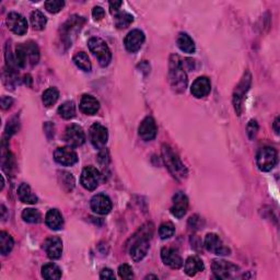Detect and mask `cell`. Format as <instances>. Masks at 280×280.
<instances>
[{"label":"cell","mask_w":280,"mask_h":280,"mask_svg":"<svg viewBox=\"0 0 280 280\" xmlns=\"http://www.w3.org/2000/svg\"><path fill=\"white\" fill-rule=\"evenodd\" d=\"M169 81L171 87L177 92H184L187 87V76L183 68L181 58L178 55H172L170 58Z\"/></svg>","instance_id":"obj_1"},{"label":"cell","mask_w":280,"mask_h":280,"mask_svg":"<svg viewBox=\"0 0 280 280\" xmlns=\"http://www.w3.org/2000/svg\"><path fill=\"white\" fill-rule=\"evenodd\" d=\"M162 156L165 165H167V168L174 178H177L178 179H184L187 177V170L185 168V165L182 163L178 155L168 145H164L162 147Z\"/></svg>","instance_id":"obj_2"},{"label":"cell","mask_w":280,"mask_h":280,"mask_svg":"<svg viewBox=\"0 0 280 280\" xmlns=\"http://www.w3.org/2000/svg\"><path fill=\"white\" fill-rule=\"evenodd\" d=\"M88 46L90 51H91V53L97 57L99 64L101 65L102 67H106V66L111 63V50L102 39H100V37H91V39L88 41Z\"/></svg>","instance_id":"obj_3"},{"label":"cell","mask_w":280,"mask_h":280,"mask_svg":"<svg viewBox=\"0 0 280 280\" xmlns=\"http://www.w3.org/2000/svg\"><path fill=\"white\" fill-rule=\"evenodd\" d=\"M212 273L218 279H234L239 275V267L224 259H216L211 265Z\"/></svg>","instance_id":"obj_4"},{"label":"cell","mask_w":280,"mask_h":280,"mask_svg":"<svg viewBox=\"0 0 280 280\" xmlns=\"http://www.w3.org/2000/svg\"><path fill=\"white\" fill-rule=\"evenodd\" d=\"M278 161V154L277 151L272 147H264V148L258 151L257 155H256V163L260 171L263 172H268L272 171L275 165L277 164Z\"/></svg>","instance_id":"obj_5"},{"label":"cell","mask_w":280,"mask_h":280,"mask_svg":"<svg viewBox=\"0 0 280 280\" xmlns=\"http://www.w3.org/2000/svg\"><path fill=\"white\" fill-rule=\"evenodd\" d=\"M108 139L107 129L99 123L94 124L90 128V141L96 149L101 150L105 147Z\"/></svg>","instance_id":"obj_6"},{"label":"cell","mask_w":280,"mask_h":280,"mask_svg":"<svg viewBox=\"0 0 280 280\" xmlns=\"http://www.w3.org/2000/svg\"><path fill=\"white\" fill-rule=\"evenodd\" d=\"M65 141L71 148H77L82 146L85 141V135L81 126L73 124L66 128Z\"/></svg>","instance_id":"obj_7"},{"label":"cell","mask_w":280,"mask_h":280,"mask_svg":"<svg viewBox=\"0 0 280 280\" xmlns=\"http://www.w3.org/2000/svg\"><path fill=\"white\" fill-rule=\"evenodd\" d=\"M54 159L57 163L65 167H71L78 162V155L71 147H59L54 153Z\"/></svg>","instance_id":"obj_8"},{"label":"cell","mask_w":280,"mask_h":280,"mask_svg":"<svg viewBox=\"0 0 280 280\" xmlns=\"http://www.w3.org/2000/svg\"><path fill=\"white\" fill-rule=\"evenodd\" d=\"M149 234H142L140 238L136 239L130 248V256L135 262H139L148 253L150 248Z\"/></svg>","instance_id":"obj_9"},{"label":"cell","mask_w":280,"mask_h":280,"mask_svg":"<svg viewBox=\"0 0 280 280\" xmlns=\"http://www.w3.org/2000/svg\"><path fill=\"white\" fill-rule=\"evenodd\" d=\"M100 179H101V174L99 171L94 167H87L82 171L80 183L88 191H94L98 187Z\"/></svg>","instance_id":"obj_10"},{"label":"cell","mask_w":280,"mask_h":280,"mask_svg":"<svg viewBox=\"0 0 280 280\" xmlns=\"http://www.w3.org/2000/svg\"><path fill=\"white\" fill-rule=\"evenodd\" d=\"M7 25L17 35H25L27 32L25 18L18 12H10L7 17Z\"/></svg>","instance_id":"obj_11"},{"label":"cell","mask_w":280,"mask_h":280,"mask_svg":"<svg viewBox=\"0 0 280 280\" xmlns=\"http://www.w3.org/2000/svg\"><path fill=\"white\" fill-rule=\"evenodd\" d=\"M205 248L216 255H230V250L216 233H208L205 238Z\"/></svg>","instance_id":"obj_12"},{"label":"cell","mask_w":280,"mask_h":280,"mask_svg":"<svg viewBox=\"0 0 280 280\" xmlns=\"http://www.w3.org/2000/svg\"><path fill=\"white\" fill-rule=\"evenodd\" d=\"M162 262L172 269H178L183 266V259L178 251L173 248H163L161 250Z\"/></svg>","instance_id":"obj_13"},{"label":"cell","mask_w":280,"mask_h":280,"mask_svg":"<svg viewBox=\"0 0 280 280\" xmlns=\"http://www.w3.org/2000/svg\"><path fill=\"white\" fill-rule=\"evenodd\" d=\"M251 84V75L248 73L243 78H242L241 82L239 83L238 87L234 90L233 94V104L235 112L238 113V115L241 114V106H242V101H243V97L245 96V93L248 92V90L250 88Z\"/></svg>","instance_id":"obj_14"},{"label":"cell","mask_w":280,"mask_h":280,"mask_svg":"<svg viewBox=\"0 0 280 280\" xmlns=\"http://www.w3.org/2000/svg\"><path fill=\"white\" fill-rule=\"evenodd\" d=\"M145 34L140 30H132L125 37L124 44L126 50L130 53H136L141 49L142 44L145 43Z\"/></svg>","instance_id":"obj_15"},{"label":"cell","mask_w":280,"mask_h":280,"mask_svg":"<svg viewBox=\"0 0 280 280\" xmlns=\"http://www.w3.org/2000/svg\"><path fill=\"white\" fill-rule=\"evenodd\" d=\"M91 209L98 215H107L112 210V202L108 196L104 194H98L91 199Z\"/></svg>","instance_id":"obj_16"},{"label":"cell","mask_w":280,"mask_h":280,"mask_svg":"<svg viewBox=\"0 0 280 280\" xmlns=\"http://www.w3.org/2000/svg\"><path fill=\"white\" fill-rule=\"evenodd\" d=\"M43 248L51 259H58L63 253V241L58 236H50L44 242Z\"/></svg>","instance_id":"obj_17"},{"label":"cell","mask_w":280,"mask_h":280,"mask_svg":"<svg viewBox=\"0 0 280 280\" xmlns=\"http://www.w3.org/2000/svg\"><path fill=\"white\" fill-rule=\"evenodd\" d=\"M188 208V198L184 193L178 192L173 196V206L171 208V213L175 217L181 219L185 216Z\"/></svg>","instance_id":"obj_18"},{"label":"cell","mask_w":280,"mask_h":280,"mask_svg":"<svg viewBox=\"0 0 280 280\" xmlns=\"http://www.w3.org/2000/svg\"><path fill=\"white\" fill-rule=\"evenodd\" d=\"M156 125H155V122L153 117H146L144 121L140 123V126H139V136L142 140L145 141H150L155 138L156 136Z\"/></svg>","instance_id":"obj_19"},{"label":"cell","mask_w":280,"mask_h":280,"mask_svg":"<svg viewBox=\"0 0 280 280\" xmlns=\"http://www.w3.org/2000/svg\"><path fill=\"white\" fill-rule=\"evenodd\" d=\"M211 90L210 80L207 77H199L193 82L191 92L195 98L202 99L208 96Z\"/></svg>","instance_id":"obj_20"},{"label":"cell","mask_w":280,"mask_h":280,"mask_svg":"<svg viewBox=\"0 0 280 280\" xmlns=\"http://www.w3.org/2000/svg\"><path fill=\"white\" fill-rule=\"evenodd\" d=\"M80 110L87 115H94L100 110V103L96 98L84 94L80 101Z\"/></svg>","instance_id":"obj_21"},{"label":"cell","mask_w":280,"mask_h":280,"mask_svg":"<svg viewBox=\"0 0 280 280\" xmlns=\"http://www.w3.org/2000/svg\"><path fill=\"white\" fill-rule=\"evenodd\" d=\"M205 268L204 266L203 260L198 257V256H189L184 264V270L185 274L188 276H195L197 273H201Z\"/></svg>","instance_id":"obj_22"},{"label":"cell","mask_w":280,"mask_h":280,"mask_svg":"<svg viewBox=\"0 0 280 280\" xmlns=\"http://www.w3.org/2000/svg\"><path fill=\"white\" fill-rule=\"evenodd\" d=\"M46 226L51 230H59L64 225L63 216L58 209H51L47 211L45 217Z\"/></svg>","instance_id":"obj_23"},{"label":"cell","mask_w":280,"mask_h":280,"mask_svg":"<svg viewBox=\"0 0 280 280\" xmlns=\"http://www.w3.org/2000/svg\"><path fill=\"white\" fill-rule=\"evenodd\" d=\"M18 195L20 201L25 204H30V205H34L37 203L36 195L32 192L30 185L26 183H22L18 188Z\"/></svg>","instance_id":"obj_24"},{"label":"cell","mask_w":280,"mask_h":280,"mask_svg":"<svg viewBox=\"0 0 280 280\" xmlns=\"http://www.w3.org/2000/svg\"><path fill=\"white\" fill-rule=\"evenodd\" d=\"M178 49L181 50L184 53L187 54H194L195 53V43L192 40V37L189 36L186 33H181L178 37Z\"/></svg>","instance_id":"obj_25"},{"label":"cell","mask_w":280,"mask_h":280,"mask_svg":"<svg viewBox=\"0 0 280 280\" xmlns=\"http://www.w3.org/2000/svg\"><path fill=\"white\" fill-rule=\"evenodd\" d=\"M42 276L47 280H57L61 278V270L53 263H49L42 267Z\"/></svg>","instance_id":"obj_26"},{"label":"cell","mask_w":280,"mask_h":280,"mask_svg":"<svg viewBox=\"0 0 280 280\" xmlns=\"http://www.w3.org/2000/svg\"><path fill=\"white\" fill-rule=\"evenodd\" d=\"M25 51H26V56H27V61L32 66L36 65L37 63H39V59H40L39 47H37V45L34 42L25 43Z\"/></svg>","instance_id":"obj_27"},{"label":"cell","mask_w":280,"mask_h":280,"mask_svg":"<svg viewBox=\"0 0 280 280\" xmlns=\"http://www.w3.org/2000/svg\"><path fill=\"white\" fill-rule=\"evenodd\" d=\"M73 60L78 68L85 71V73H89V71H91V68H92L91 61H90L89 56L85 54L84 51H79V53L76 54L74 56Z\"/></svg>","instance_id":"obj_28"},{"label":"cell","mask_w":280,"mask_h":280,"mask_svg":"<svg viewBox=\"0 0 280 280\" xmlns=\"http://www.w3.org/2000/svg\"><path fill=\"white\" fill-rule=\"evenodd\" d=\"M47 23V19L44 16V13L40 10H35L31 13V25L34 30L42 31L44 30Z\"/></svg>","instance_id":"obj_29"},{"label":"cell","mask_w":280,"mask_h":280,"mask_svg":"<svg viewBox=\"0 0 280 280\" xmlns=\"http://www.w3.org/2000/svg\"><path fill=\"white\" fill-rule=\"evenodd\" d=\"M13 239L9 235L7 232L2 231L0 233V252L2 255H8L13 249Z\"/></svg>","instance_id":"obj_30"},{"label":"cell","mask_w":280,"mask_h":280,"mask_svg":"<svg viewBox=\"0 0 280 280\" xmlns=\"http://www.w3.org/2000/svg\"><path fill=\"white\" fill-rule=\"evenodd\" d=\"M58 98H59L58 90L56 88H50L43 93L42 101L46 107H50L51 105H54V104L58 101Z\"/></svg>","instance_id":"obj_31"},{"label":"cell","mask_w":280,"mask_h":280,"mask_svg":"<svg viewBox=\"0 0 280 280\" xmlns=\"http://www.w3.org/2000/svg\"><path fill=\"white\" fill-rule=\"evenodd\" d=\"M59 115L65 120H70L76 116V105L73 101H67L61 104L58 108Z\"/></svg>","instance_id":"obj_32"},{"label":"cell","mask_w":280,"mask_h":280,"mask_svg":"<svg viewBox=\"0 0 280 280\" xmlns=\"http://www.w3.org/2000/svg\"><path fill=\"white\" fill-rule=\"evenodd\" d=\"M134 22V17L127 12H117L115 14V25L118 28H126Z\"/></svg>","instance_id":"obj_33"},{"label":"cell","mask_w":280,"mask_h":280,"mask_svg":"<svg viewBox=\"0 0 280 280\" xmlns=\"http://www.w3.org/2000/svg\"><path fill=\"white\" fill-rule=\"evenodd\" d=\"M41 213L39 210L33 208H26L22 212V219L28 224H39L41 221Z\"/></svg>","instance_id":"obj_34"},{"label":"cell","mask_w":280,"mask_h":280,"mask_svg":"<svg viewBox=\"0 0 280 280\" xmlns=\"http://www.w3.org/2000/svg\"><path fill=\"white\" fill-rule=\"evenodd\" d=\"M16 59H17V63H18L19 67L20 68L26 67L28 61H27V56H26L25 44H19L16 47Z\"/></svg>","instance_id":"obj_35"},{"label":"cell","mask_w":280,"mask_h":280,"mask_svg":"<svg viewBox=\"0 0 280 280\" xmlns=\"http://www.w3.org/2000/svg\"><path fill=\"white\" fill-rule=\"evenodd\" d=\"M174 233H175V228L173 224H171V222H165V224L160 226L159 235L162 240L170 239L171 236L174 235Z\"/></svg>","instance_id":"obj_36"},{"label":"cell","mask_w":280,"mask_h":280,"mask_svg":"<svg viewBox=\"0 0 280 280\" xmlns=\"http://www.w3.org/2000/svg\"><path fill=\"white\" fill-rule=\"evenodd\" d=\"M65 2L63 0H49L45 2V9L50 13H57L64 8Z\"/></svg>","instance_id":"obj_37"},{"label":"cell","mask_w":280,"mask_h":280,"mask_svg":"<svg viewBox=\"0 0 280 280\" xmlns=\"http://www.w3.org/2000/svg\"><path fill=\"white\" fill-rule=\"evenodd\" d=\"M118 276L122 279H132L134 278V273L132 268L127 264H123L118 267Z\"/></svg>","instance_id":"obj_38"},{"label":"cell","mask_w":280,"mask_h":280,"mask_svg":"<svg viewBox=\"0 0 280 280\" xmlns=\"http://www.w3.org/2000/svg\"><path fill=\"white\" fill-rule=\"evenodd\" d=\"M61 184H63V186H68V191H71L75 185L73 175L68 172H61Z\"/></svg>","instance_id":"obj_39"},{"label":"cell","mask_w":280,"mask_h":280,"mask_svg":"<svg viewBox=\"0 0 280 280\" xmlns=\"http://www.w3.org/2000/svg\"><path fill=\"white\" fill-rule=\"evenodd\" d=\"M258 131V124L257 122L255 120L250 121V123L248 124V127H246V132H248V136L250 139H254L256 134Z\"/></svg>","instance_id":"obj_40"},{"label":"cell","mask_w":280,"mask_h":280,"mask_svg":"<svg viewBox=\"0 0 280 280\" xmlns=\"http://www.w3.org/2000/svg\"><path fill=\"white\" fill-rule=\"evenodd\" d=\"M92 16L94 18V20L100 21L102 20L104 16H105V11H104V9L101 7H94L92 10Z\"/></svg>","instance_id":"obj_41"},{"label":"cell","mask_w":280,"mask_h":280,"mask_svg":"<svg viewBox=\"0 0 280 280\" xmlns=\"http://www.w3.org/2000/svg\"><path fill=\"white\" fill-rule=\"evenodd\" d=\"M100 278H101V279H111V280H114V279H115V275H114L112 269L104 268V269H102L101 274H100Z\"/></svg>","instance_id":"obj_42"},{"label":"cell","mask_w":280,"mask_h":280,"mask_svg":"<svg viewBox=\"0 0 280 280\" xmlns=\"http://www.w3.org/2000/svg\"><path fill=\"white\" fill-rule=\"evenodd\" d=\"M122 4H123L122 1H111L110 2V11H111V13L115 16L117 12H120V8H121Z\"/></svg>","instance_id":"obj_43"},{"label":"cell","mask_w":280,"mask_h":280,"mask_svg":"<svg viewBox=\"0 0 280 280\" xmlns=\"http://www.w3.org/2000/svg\"><path fill=\"white\" fill-rule=\"evenodd\" d=\"M13 103V100L10 97H2L1 98V107L3 110H7V108L10 107Z\"/></svg>","instance_id":"obj_44"},{"label":"cell","mask_w":280,"mask_h":280,"mask_svg":"<svg viewBox=\"0 0 280 280\" xmlns=\"http://www.w3.org/2000/svg\"><path fill=\"white\" fill-rule=\"evenodd\" d=\"M274 130L276 134L278 135L279 134V131H280V128H279V117H277L276 120H275V123H274Z\"/></svg>","instance_id":"obj_45"},{"label":"cell","mask_w":280,"mask_h":280,"mask_svg":"<svg viewBox=\"0 0 280 280\" xmlns=\"http://www.w3.org/2000/svg\"><path fill=\"white\" fill-rule=\"evenodd\" d=\"M147 278H154V279H156V277H155V276H148Z\"/></svg>","instance_id":"obj_46"}]
</instances>
